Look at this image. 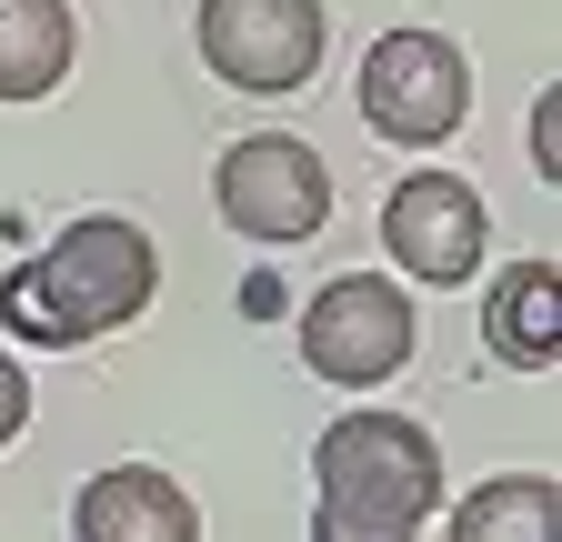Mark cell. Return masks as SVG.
I'll return each instance as SVG.
<instances>
[{"mask_svg":"<svg viewBox=\"0 0 562 542\" xmlns=\"http://www.w3.org/2000/svg\"><path fill=\"white\" fill-rule=\"evenodd\" d=\"M161 292V251L140 222L121 212H81L60 222V241H41L11 282H0V321H11V342L31 352H81L101 331H131Z\"/></svg>","mask_w":562,"mask_h":542,"instance_id":"6da1fadb","label":"cell"},{"mask_svg":"<svg viewBox=\"0 0 562 542\" xmlns=\"http://www.w3.org/2000/svg\"><path fill=\"white\" fill-rule=\"evenodd\" d=\"M442 512V452L412 413H341L312 442V532L322 542H412Z\"/></svg>","mask_w":562,"mask_h":542,"instance_id":"7a4b0ae2","label":"cell"},{"mask_svg":"<svg viewBox=\"0 0 562 542\" xmlns=\"http://www.w3.org/2000/svg\"><path fill=\"white\" fill-rule=\"evenodd\" d=\"M462 111H472L462 41H442V31H382L372 41V60H362V121L382 131V142L432 151V142L462 131Z\"/></svg>","mask_w":562,"mask_h":542,"instance_id":"3957f363","label":"cell"},{"mask_svg":"<svg viewBox=\"0 0 562 542\" xmlns=\"http://www.w3.org/2000/svg\"><path fill=\"white\" fill-rule=\"evenodd\" d=\"M211 201H222V222L241 241H312L331 222V171L312 142H292V131H241V142L222 151V171H211Z\"/></svg>","mask_w":562,"mask_h":542,"instance_id":"277c9868","label":"cell"},{"mask_svg":"<svg viewBox=\"0 0 562 542\" xmlns=\"http://www.w3.org/2000/svg\"><path fill=\"white\" fill-rule=\"evenodd\" d=\"M412 342H422L412 302H402V282H382V271H341V282H322L302 302V362L322 382H341V392L392 382L412 362Z\"/></svg>","mask_w":562,"mask_h":542,"instance_id":"5b68a950","label":"cell"},{"mask_svg":"<svg viewBox=\"0 0 562 542\" xmlns=\"http://www.w3.org/2000/svg\"><path fill=\"white\" fill-rule=\"evenodd\" d=\"M331 21L322 0H201V60L251 101H281L322 71Z\"/></svg>","mask_w":562,"mask_h":542,"instance_id":"8992f818","label":"cell"},{"mask_svg":"<svg viewBox=\"0 0 562 542\" xmlns=\"http://www.w3.org/2000/svg\"><path fill=\"white\" fill-rule=\"evenodd\" d=\"M382 251H392V271H412V282L462 292L472 271H482V251H492L482 191L462 171H412V181H392L382 191Z\"/></svg>","mask_w":562,"mask_h":542,"instance_id":"52a82bcc","label":"cell"},{"mask_svg":"<svg viewBox=\"0 0 562 542\" xmlns=\"http://www.w3.org/2000/svg\"><path fill=\"white\" fill-rule=\"evenodd\" d=\"M70 532H81V542H201V512H191V493L171 483V472L111 462V472H91V483H81Z\"/></svg>","mask_w":562,"mask_h":542,"instance_id":"ba28073f","label":"cell"},{"mask_svg":"<svg viewBox=\"0 0 562 542\" xmlns=\"http://www.w3.org/2000/svg\"><path fill=\"white\" fill-rule=\"evenodd\" d=\"M482 342H492V362H513V372H552V362H562V271H552V261L492 271V292H482Z\"/></svg>","mask_w":562,"mask_h":542,"instance_id":"9c48e42d","label":"cell"},{"mask_svg":"<svg viewBox=\"0 0 562 542\" xmlns=\"http://www.w3.org/2000/svg\"><path fill=\"white\" fill-rule=\"evenodd\" d=\"M81 60V21L70 0H0V111L21 101H50Z\"/></svg>","mask_w":562,"mask_h":542,"instance_id":"30bf717a","label":"cell"},{"mask_svg":"<svg viewBox=\"0 0 562 542\" xmlns=\"http://www.w3.org/2000/svg\"><path fill=\"white\" fill-rule=\"evenodd\" d=\"M442 532L452 542H552L562 532V493H552V472H503V483L462 493V512Z\"/></svg>","mask_w":562,"mask_h":542,"instance_id":"8fae6325","label":"cell"},{"mask_svg":"<svg viewBox=\"0 0 562 542\" xmlns=\"http://www.w3.org/2000/svg\"><path fill=\"white\" fill-rule=\"evenodd\" d=\"M21 422H31V372H21L11 352H0V452L21 442Z\"/></svg>","mask_w":562,"mask_h":542,"instance_id":"7c38bea8","label":"cell"},{"mask_svg":"<svg viewBox=\"0 0 562 542\" xmlns=\"http://www.w3.org/2000/svg\"><path fill=\"white\" fill-rule=\"evenodd\" d=\"M552 101H562V91H542V101H532V161H542V181L562 171V121H552Z\"/></svg>","mask_w":562,"mask_h":542,"instance_id":"4fadbf2b","label":"cell"}]
</instances>
